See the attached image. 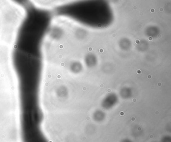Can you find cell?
<instances>
[{
  "label": "cell",
  "mask_w": 171,
  "mask_h": 142,
  "mask_svg": "<svg viewBox=\"0 0 171 142\" xmlns=\"http://www.w3.org/2000/svg\"><path fill=\"white\" fill-rule=\"evenodd\" d=\"M11 1L16 5L24 8H25L31 3L30 0H11Z\"/></svg>",
  "instance_id": "6da1fadb"
}]
</instances>
